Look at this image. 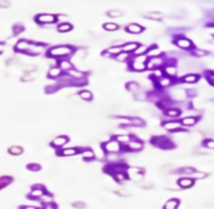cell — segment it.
I'll return each mask as SVG.
<instances>
[{"label": "cell", "instance_id": "11", "mask_svg": "<svg viewBox=\"0 0 214 209\" xmlns=\"http://www.w3.org/2000/svg\"><path fill=\"white\" fill-rule=\"evenodd\" d=\"M164 128H165L166 130L168 131H176L181 128V123H172V121H170V123H164Z\"/></svg>", "mask_w": 214, "mask_h": 209}, {"label": "cell", "instance_id": "39", "mask_svg": "<svg viewBox=\"0 0 214 209\" xmlns=\"http://www.w3.org/2000/svg\"><path fill=\"white\" fill-rule=\"evenodd\" d=\"M10 182H11L10 178H1V179H0V188L3 187L4 185H7V184L10 183Z\"/></svg>", "mask_w": 214, "mask_h": 209}, {"label": "cell", "instance_id": "2", "mask_svg": "<svg viewBox=\"0 0 214 209\" xmlns=\"http://www.w3.org/2000/svg\"><path fill=\"white\" fill-rule=\"evenodd\" d=\"M104 149L109 153H116L120 151V143L117 140H111L108 143H105Z\"/></svg>", "mask_w": 214, "mask_h": 209}, {"label": "cell", "instance_id": "41", "mask_svg": "<svg viewBox=\"0 0 214 209\" xmlns=\"http://www.w3.org/2000/svg\"><path fill=\"white\" fill-rule=\"evenodd\" d=\"M169 84H170V80H169V79H167V77H163V79L160 81V85H161V86H163V87L168 86Z\"/></svg>", "mask_w": 214, "mask_h": 209}, {"label": "cell", "instance_id": "12", "mask_svg": "<svg viewBox=\"0 0 214 209\" xmlns=\"http://www.w3.org/2000/svg\"><path fill=\"white\" fill-rule=\"evenodd\" d=\"M162 63H163L162 59H160V58H154V59H151V60L147 63V67L148 68H156V67H159Z\"/></svg>", "mask_w": 214, "mask_h": 209}, {"label": "cell", "instance_id": "47", "mask_svg": "<svg viewBox=\"0 0 214 209\" xmlns=\"http://www.w3.org/2000/svg\"><path fill=\"white\" fill-rule=\"evenodd\" d=\"M44 209H57V208H55V206H54V205L48 204V205H47V206H46V207H45Z\"/></svg>", "mask_w": 214, "mask_h": 209}, {"label": "cell", "instance_id": "4", "mask_svg": "<svg viewBox=\"0 0 214 209\" xmlns=\"http://www.w3.org/2000/svg\"><path fill=\"white\" fill-rule=\"evenodd\" d=\"M178 183H179L180 187H182V188H189V187H191L193 185L194 181H193V179H191V178H183V179L179 180Z\"/></svg>", "mask_w": 214, "mask_h": 209}, {"label": "cell", "instance_id": "7", "mask_svg": "<svg viewBox=\"0 0 214 209\" xmlns=\"http://www.w3.org/2000/svg\"><path fill=\"white\" fill-rule=\"evenodd\" d=\"M144 60H145V59L143 57L136 59V60L134 61V63H133V68L136 69V70H143L144 67H145Z\"/></svg>", "mask_w": 214, "mask_h": 209}, {"label": "cell", "instance_id": "6", "mask_svg": "<svg viewBox=\"0 0 214 209\" xmlns=\"http://www.w3.org/2000/svg\"><path fill=\"white\" fill-rule=\"evenodd\" d=\"M38 20H39V22H41V23H51L55 20V18L52 16V15L43 14V15H40Z\"/></svg>", "mask_w": 214, "mask_h": 209}, {"label": "cell", "instance_id": "14", "mask_svg": "<svg viewBox=\"0 0 214 209\" xmlns=\"http://www.w3.org/2000/svg\"><path fill=\"white\" fill-rule=\"evenodd\" d=\"M176 44L182 48H189L191 46V42L187 39H179L176 41Z\"/></svg>", "mask_w": 214, "mask_h": 209}, {"label": "cell", "instance_id": "26", "mask_svg": "<svg viewBox=\"0 0 214 209\" xmlns=\"http://www.w3.org/2000/svg\"><path fill=\"white\" fill-rule=\"evenodd\" d=\"M83 157L85 159H93L94 158V153L90 149H87V151L83 152Z\"/></svg>", "mask_w": 214, "mask_h": 209}, {"label": "cell", "instance_id": "38", "mask_svg": "<svg viewBox=\"0 0 214 209\" xmlns=\"http://www.w3.org/2000/svg\"><path fill=\"white\" fill-rule=\"evenodd\" d=\"M165 71H166V73L168 74V76H175L176 72V70L175 67H167Z\"/></svg>", "mask_w": 214, "mask_h": 209}, {"label": "cell", "instance_id": "27", "mask_svg": "<svg viewBox=\"0 0 214 209\" xmlns=\"http://www.w3.org/2000/svg\"><path fill=\"white\" fill-rule=\"evenodd\" d=\"M122 14H123L122 12H121V11H119V10H112V11H110V12H109V16L113 17V18L120 17Z\"/></svg>", "mask_w": 214, "mask_h": 209}, {"label": "cell", "instance_id": "37", "mask_svg": "<svg viewBox=\"0 0 214 209\" xmlns=\"http://www.w3.org/2000/svg\"><path fill=\"white\" fill-rule=\"evenodd\" d=\"M158 55H160V50L158 48H153L148 51V55H150V57H156Z\"/></svg>", "mask_w": 214, "mask_h": 209}, {"label": "cell", "instance_id": "49", "mask_svg": "<svg viewBox=\"0 0 214 209\" xmlns=\"http://www.w3.org/2000/svg\"><path fill=\"white\" fill-rule=\"evenodd\" d=\"M155 74H156V76H162V72H161L160 70H157V71H156V73H155Z\"/></svg>", "mask_w": 214, "mask_h": 209}, {"label": "cell", "instance_id": "1", "mask_svg": "<svg viewBox=\"0 0 214 209\" xmlns=\"http://www.w3.org/2000/svg\"><path fill=\"white\" fill-rule=\"evenodd\" d=\"M72 51V49L67 46H60V47H54L52 48L49 55L52 57H61V55H67Z\"/></svg>", "mask_w": 214, "mask_h": 209}, {"label": "cell", "instance_id": "13", "mask_svg": "<svg viewBox=\"0 0 214 209\" xmlns=\"http://www.w3.org/2000/svg\"><path fill=\"white\" fill-rule=\"evenodd\" d=\"M143 144L140 141H130L129 142V149L131 151H140Z\"/></svg>", "mask_w": 214, "mask_h": 209}, {"label": "cell", "instance_id": "48", "mask_svg": "<svg viewBox=\"0 0 214 209\" xmlns=\"http://www.w3.org/2000/svg\"><path fill=\"white\" fill-rule=\"evenodd\" d=\"M10 3L8 2H0V7H8Z\"/></svg>", "mask_w": 214, "mask_h": 209}, {"label": "cell", "instance_id": "31", "mask_svg": "<svg viewBox=\"0 0 214 209\" xmlns=\"http://www.w3.org/2000/svg\"><path fill=\"white\" fill-rule=\"evenodd\" d=\"M180 113H181V112H180L179 110H176V109H172V110H167L166 111V114L168 115V116H173V117L179 116Z\"/></svg>", "mask_w": 214, "mask_h": 209}, {"label": "cell", "instance_id": "3", "mask_svg": "<svg viewBox=\"0 0 214 209\" xmlns=\"http://www.w3.org/2000/svg\"><path fill=\"white\" fill-rule=\"evenodd\" d=\"M130 174V178L135 181V182H139V181L142 180V174L140 173V170L139 168H132L129 171Z\"/></svg>", "mask_w": 214, "mask_h": 209}, {"label": "cell", "instance_id": "32", "mask_svg": "<svg viewBox=\"0 0 214 209\" xmlns=\"http://www.w3.org/2000/svg\"><path fill=\"white\" fill-rule=\"evenodd\" d=\"M190 176L192 178H194V179H201V178H205L207 176V174L205 173H197V171H194L193 174H191Z\"/></svg>", "mask_w": 214, "mask_h": 209}, {"label": "cell", "instance_id": "15", "mask_svg": "<svg viewBox=\"0 0 214 209\" xmlns=\"http://www.w3.org/2000/svg\"><path fill=\"white\" fill-rule=\"evenodd\" d=\"M128 32L133 34H139L142 32V27L138 24H131V25L128 26Z\"/></svg>", "mask_w": 214, "mask_h": 209}, {"label": "cell", "instance_id": "30", "mask_svg": "<svg viewBox=\"0 0 214 209\" xmlns=\"http://www.w3.org/2000/svg\"><path fill=\"white\" fill-rule=\"evenodd\" d=\"M179 171H180V173H183V174H187V175H189V176H190L191 174L194 173L195 170H194V168H192V167H185V168H182V170H180Z\"/></svg>", "mask_w": 214, "mask_h": 209}, {"label": "cell", "instance_id": "44", "mask_svg": "<svg viewBox=\"0 0 214 209\" xmlns=\"http://www.w3.org/2000/svg\"><path fill=\"white\" fill-rule=\"evenodd\" d=\"M195 55H196L197 57H204V55H207V51L201 50V49H197V50H195Z\"/></svg>", "mask_w": 214, "mask_h": 209}, {"label": "cell", "instance_id": "24", "mask_svg": "<svg viewBox=\"0 0 214 209\" xmlns=\"http://www.w3.org/2000/svg\"><path fill=\"white\" fill-rule=\"evenodd\" d=\"M79 96L83 99H85V101H90V99L92 98V94L89 91H83V92H80Z\"/></svg>", "mask_w": 214, "mask_h": 209}, {"label": "cell", "instance_id": "20", "mask_svg": "<svg viewBox=\"0 0 214 209\" xmlns=\"http://www.w3.org/2000/svg\"><path fill=\"white\" fill-rule=\"evenodd\" d=\"M77 153V151L75 149H72V148H70V149H65L62 151V155H64V156H73V155H75Z\"/></svg>", "mask_w": 214, "mask_h": 209}, {"label": "cell", "instance_id": "18", "mask_svg": "<svg viewBox=\"0 0 214 209\" xmlns=\"http://www.w3.org/2000/svg\"><path fill=\"white\" fill-rule=\"evenodd\" d=\"M29 47H30V45L25 41H20L16 46V48L18 50H28Z\"/></svg>", "mask_w": 214, "mask_h": 209}, {"label": "cell", "instance_id": "29", "mask_svg": "<svg viewBox=\"0 0 214 209\" xmlns=\"http://www.w3.org/2000/svg\"><path fill=\"white\" fill-rule=\"evenodd\" d=\"M104 29L107 30H111V32H112V30H116L118 29V26H117L115 23H105Z\"/></svg>", "mask_w": 214, "mask_h": 209}, {"label": "cell", "instance_id": "16", "mask_svg": "<svg viewBox=\"0 0 214 209\" xmlns=\"http://www.w3.org/2000/svg\"><path fill=\"white\" fill-rule=\"evenodd\" d=\"M196 123V118L195 117H186L182 120V124L184 126H193V124Z\"/></svg>", "mask_w": 214, "mask_h": 209}, {"label": "cell", "instance_id": "34", "mask_svg": "<svg viewBox=\"0 0 214 209\" xmlns=\"http://www.w3.org/2000/svg\"><path fill=\"white\" fill-rule=\"evenodd\" d=\"M71 67H72V66H71V64L68 61L61 62V68H63V69H65V70H70Z\"/></svg>", "mask_w": 214, "mask_h": 209}, {"label": "cell", "instance_id": "40", "mask_svg": "<svg viewBox=\"0 0 214 209\" xmlns=\"http://www.w3.org/2000/svg\"><path fill=\"white\" fill-rule=\"evenodd\" d=\"M129 89L131 90V91H137V90L139 89V86L137 85L136 83H130L129 84Z\"/></svg>", "mask_w": 214, "mask_h": 209}, {"label": "cell", "instance_id": "42", "mask_svg": "<svg viewBox=\"0 0 214 209\" xmlns=\"http://www.w3.org/2000/svg\"><path fill=\"white\" fill-rule=\"evenodd\" d=\"M205 146H207L209 149H214V140H211V139L206 140L205 141Z\"/></svg>", "mask_w": 214, "mask_h": 209}, {"label": "cell", "instance_id": "19", "mask_svg": "<svg viewBox=\"0 0 214 209\" xmlns=\"http://www.w3.org/2000/svg\"><path fill=\"white\" fill-rule=\"evenodd\" d=\"M8 152H10V154L12 155H20L22 154L23 149L20 148V146H12V148H10V149H8Z\"/></svg>", "mask_w": 214, "mask_h": 209}, {"label": "cell", "instance_id": "50", "mask_svg": "<svg viewBox=\"0 0 214 209\" xmlns=\"http://www.w3.org/2000/svg\"><path fill=\"white\" fill-rule=\"evenodd\" d=\"M24 209H36L35 207H32V206H27V207H25Z\"/></svg>", "mask_w": 214, "mask_h": 209}, {"label": "cell", "instance_id": "17", "mask_svg": "<svg viewBox=\"0 0 214 209\" xmlns=\"http://www.w3.org/2000/svg\"><path fill=\"white\" fill-rule=\"evenodd\" d=\"M137 48H138V44H136V43H129V44L123 46L122 50L123 51H134Z\"/></svg>", "mask_w": 214, "mask_h": 209}, {"label": "cell", "instance_id": "35", "mask_svg": "<svg viewBox=\"0 0 214 209\" xmlns=\"http://www.w3.org/2000/svg\"><path fill=\"white\" fill-rule=\"evenodd\" d=\"M72 206L74 208H76V209H84V208H86V204L84 202H75V203H73Z\"/></svg>", "mask_w": 214, "mask_h": 209}, {"label": "cell", "instance_id": "28", "mask_svg": "<svg viewBox=\"0 0 214 209\" xmlns=\"http://www.w3.org/2000/svg\"><path fill=\"white\" fill-rule=\"evenodd\" d=\"M146 16L148 18H150V19H161V17H162V14L157 13V12H153V13H148Z\"/></svg>", "mask_w": 214, "mask_h": 209}, {"label": "cell", "instance_id": "36", "mask_svg": "<svg viewBox=\"0 0 214 209\" xmlns=\"http://www.w3.org/2000/svg\"><path fill=\"white\" fill-rule=\"evenodd\" d=\"M146 50H147V47H146V46H140V47H138V48L135 50V54H136V55H143Z\"/></svg>", "mask_w": 214, "mask_h": 209}, {"label": "cell", "instance_id": "22", "mask_svg": "<svg viewBox=\"0 0 214 209\" xmlns=\"http://www.w3.org/2000/svg\"><path fill=\"white\" fill-rule=\"evenodd\" d=\"M197 79L198 77H197V76H195V74H189V76L184 77V81L187 83H194V82H196Z\"/></svg>", "mask_w": 214, "mask_h": 209}, {"label": "cell", "instance_id": "8", "mask_svg": "<svg viewBox=\"0 0 214 209\" xmlns=\"http://www.w3.org/2000/svg\"><path fill=\"white\" fill-rule=\"evenodd\" d=\"M68 141L67 137L65 136H59L57 137L54 141H52V144H54V146H57V148H60V146H63L64 144H66Z\"/></svg>", "mask_w": 214, "mask_h": 209}, {"label": "cell", "instance_id": "45", "mask_svg": "<svg viewBox=\"0 0 214 209\" xmlns=\"http://www.w3.org/2000/svg\"><path fill=\"white\" fill-rule=\"evenodd\" d=\"M116 179H117V180H119V181L125 180V174H122V173H118V174H116Z\"/></svg>", "mask_w": 214, "mask_h": 209}, {"label": "cell", "instance_id": "23", "mask_svg": "<svg viewBox=\"0 0 214 209\" xmlns=\"http://www.w3.org/2000/svg\"><path fill=\"white\" fill-rule=\"evenodd\" d=\"M60 74H61L60 68H51V69L49 70V76L55 77V76H59Z\"/></svg>", "mask_w": 214, "mask_h": 209}, {"label": "cell", "instance_id": "33", "mask_svg": "<svg viewBox=\"0 0 214 209\" xmlns=\"http://www.w3.org/2000/svg\"><path fill=\"white\" fill-rule=\"evenodd\" d=\"M117 141H122V142H129L130 141V136L128 135H119L117 136Z\"/></svg>", "mask_w": 214, "mask_h": 209}, {"label": "cell", "instance_id": "21", "mask_svg": "<svg viewBox=\"0 0 214 209\" xmlns=\"http://www.w3.org/2000/svg\"><path fill=\"white\" fill-rule=\"evenodd\" d=\"M69 74H70V76H72L73 77H75V79H80V77L84 76L83 72H80V71L75 70V69H70L69 70Z\"/></svg>", "mask_w": 214, "mask_h": 209}, {"label": "cell", "instance_id": "46", "mask_svg": "<svg viewBox=\"0 0 214 209\" xmlns=\"http://www.w3.org/2000/svg\"><path fill=\"white\" fill-rule=\"evenodd\" d=\"M126 57H128V55H126V54H121V55H119L118 57H117V60L122 61V60H125Z\"/></svg>", "mask_w": 214, "mask_h": 209}, {"label": "cell", "instance_id": "43", "mask_svg": "<svg viewBox=\"0 0 214 209\" xmlns=\"http://www.w3.org/2000/svg\"><path fill=\"white\" fill-rule=\"evenodd\" d=\"M121 51V49L118 48V47H113V48H110L109 49V52L112 55H115V54H119V52Z\"/></svg>", "mask_w": 214, "mask_h": 209}, {"label": "cell", "instance_id": "10", "mask_svg": "<svg viewBox=\"0 0 214 209\" xmlns=\"http://www.w3.org/2000/svg\"><path fill=\"white\" fill-rule=\"evenodd\" d=\"M44 195H45V190L41 187V188H33L32 190V193H30V196L33 199H38V198H42Z\"/></svg>", "mask_w": 214, "mask_h": 209}, {"label": "cell", "instance_id": "9", "mask_svg": "<svg viewBox=\"0 0 214 209\" xmlns=\"http://www.w3.org/2000/svg\"><path fill=\"white\" fill-rule=\"evenodd\" d=\"M180 204L179 200L176 199H171L169 201L166 202V204L164 205V209H176Z\"/></svg>", "mask_w": 214, "mask_h": 209}, {"label": "cell", "instance_id": "25", "mask_svg": "<svg viewBox=\"0 0 214 209\" xmlns=\"http://www.w3.org/2000/svg\"><path fill=\"white\" fill-rule=\"evenodd\" d=\"M71 29V25L68 23H64V24H61L60 26H59V30L60 32H69V30Z\"/></svg>", "mask_w": 214, "mask_h": 209}, {"label": "cell", "instance_id": "5", "mask_svg": "<svg viewBox=\"0 0 214 209\" xmlns=\"http://www.w3.org/2000/svg\"><path fill=\"white\" fill-rule=\"evenodd\" d=\"M154 142H156L155 144L160 146V148H170V146H171V144H168V143H170V142L167 141L164 137H158V138H155Z\"/></svg>", "mask_w": 214, "mask_h": 209}]
</instances>
